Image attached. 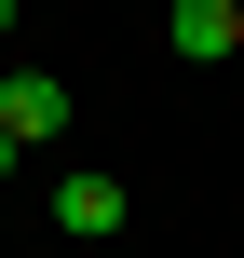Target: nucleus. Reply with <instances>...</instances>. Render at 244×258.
<instances>
[{"instance_id":"f257e3e1","label":"nucleus","mask_w":244,"mask_h":258,"mask_svg":"<svg viewBox=\"0 0 244 258\" xmlns=\"http://www.w3.org/2000/svg\"><path fill=\"white\" fill-rule=\"evenodd\" d=\"M122 218H136V190H122V177H95V163H82V177H54V231H68V245H109Z\"/></svg>"},{"instance_id":"f03ea898","label":"nucleus","mask_w":244,"mask_h":258,"mask_svg":"<svg viewBox=\"0 0 244 258\" xmlns=\"http://www.w3.org/2000/svg\"><path fill=\"white\" fill-rule=\"evenodd\" d=\"M0 136H14V150L68 136V82H54V68H0Z\"/></svg>"},{"instance_id":"7ed1b4c3","label":"nucleus","mask_w":244,"mask_h":258,"mask_svg":"<svg viewBox=\"0 0 244 258\" xmlns=\"http://www.w3.org/2000/svg\"><path fill=\"white\" fill-rule=\"evenodd\" d=\"M163 41H177L190 68H217V54L244 41V0H163Z\"/></svg>"},{"instance_id":"20e7f679","label":"nucleus","mask_w":244,"mask_h":258,"mask_svg":"<svg viewBox=\"0 0 244 258\" xmlns=\"http://www.w3.org/2000/svg\"><path fill=\"white\" fill-rule=\"evenodd\" d=\"M14 163H27V150H14V136H0V177H14Z\"/></svg>"},{"instance_id":"39448f33","label":"nucleus","mask_w":244,"mask_h":258,"mask_svg":"<svg viewBox=\"0 0 244 258\" xmlns=\"http://www.w3.org/2000/svg\"><path fill=\"white\" fill-rule=\"evenodd\" d=\"M0 41H14V0H0Z\"/></svg>"}]
</instances>
